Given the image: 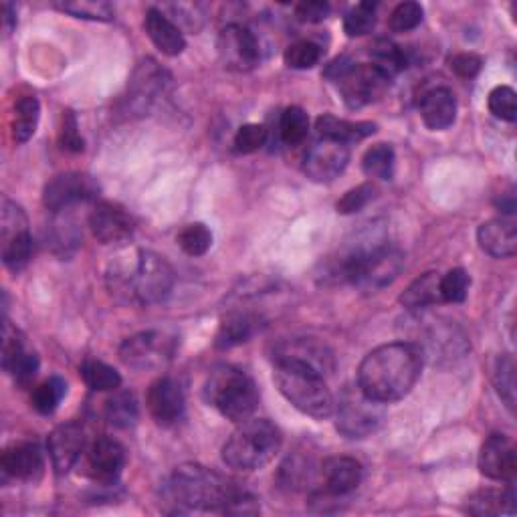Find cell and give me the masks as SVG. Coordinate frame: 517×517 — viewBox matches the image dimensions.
<instances>
[{"label": "cell", "instance_id": "obj_11", "mask_svg": "<svg viewBox=\"0 0 517 517\" xmlns=\"http://www.w3.org/2000/svg\"><path fill=\"white\" fill-rule=\"evenodd\" d=\"M275 366H291L314 372L322 378L336 370L334 352L316 338H283L271 346Z\"/></svg>", "mask_w": 517, "mask_h": 517}, {"label": "cell", "instance_id": "obj_27", "mask_svg": "<svg viewBox=\"0 0 517 517\" xmlns=\"http://www.w3.org/2000/svg\"><path fill=\"white\" fill-rule=\"evenodd\" d=\"M261 330V320L249 312H235L229 314L217 332V348L229 350L233 346L249 342Z\"/></svg>", "mask_w": 517, "mask_h": 517}, {"label": "cell", "instance_id": "obj_51", "mask_svg": "<svg viewBox=\"0 0 517 517\" xmlns=\"http://www.w3.org/2000/svg\"><path fill=\"white\" fill-rule=\"evenodd\" d=\"M483 67V59L475 53H459L451 59V69L463 77V79H473Z\"/></svg>", "mask_w": 517, "mask_h": 517}, {"label": "cell", "instance_id": "obj_35", "mask_svg": "<svg viewBox=\"0 0 517 517\" xmlns=\"http://www.w3.org/2000/svg\"><path fill=\"white\" fill-rule=\"evenodd\" d=\"M65 394H67V382L59 376H51L49 380L35 386L31 394V402L39 415H53L61 400L65 398Z\"/></svg>", "mask_w": 517, "mask_h": 517}, {"label": "cell", "instance_id": "obj_4", "mask_svg": "<svg viewBox=\"0 0 517 517\" xmlns=\"http://www.w3.org/2000/svg\"><path fill=\"white\" fill-rule=\"evenodd\" d=\"M204 402L227 421L243 423L253 417L259 404V390L249 374L235 366H217L202 386Z\"/></svg>", "mask_w": 517, "mask_h": 517}, {"label": "cell", "instance_id": "obj_36", "mask_svg": "<svg viewBox=\"0 0 517 517\" xmlns=\"http://www.w3.org/2000/svg\"><path fill=\"white\" fill-rule=\"evenodd\" d=\"M55 7L61 13H67L75 19L99 21V23H108L116 15L114 7L106 3V0H73V3H55Z\"/></svg>", "mask_w": 517, "mask_h": 517}, {"label": "cell", "instance_id": "obj_25", "mask_svg": "<svg viewBox=\"0 0 517 517\" xmlns=\"http://www.w3.org/2000/svg\"><path fill=\"white\" fill-rule=\"evenodd\" d=\"M479 247L495 257L509 259L517 251V227L513 219H493L479 227L477 231Z\"/></svg>", "mask_w": 517, "mask_h": 517}, {"label": "cell", "instance_id": "obj_10", "mask_svg": "<svg viewBox=\"0 0 517 517\" xmlns=\"http://www.w3.org/2000/svg\"><path fill=\"white\" fill-rule=\"evenodd\" d=\"M178 350V336L170 330L140 332L120 346V360L140 372L166 368Z\"/></svg>", "mask_w": 517, "mask_h": 517}, {"label": "cell", "instance_id": "obj_24", "mask_svg": "<svg viewBox=\"0 0 517 517\" xmlns=\"http://www.w3.org/2000/svg\"><path fill=\"white\" fill-rule=\"evenodd\" d=\"M421 116L429 130L443 132L455 124L457 99L449 87H435L421 99Z\"/></svg>", "mask_w": 517, "mask_h": 517}, {"label": "cell", "instance_id": "obj_8", "mask_svg": "<svg viewBox=\"0 0 517 517\" xmlns=\"http://www.w3.org/2000/svg\"><path fill=\"white\" fill-rule=\"evenodd\" d=\"M326 77L332 79L350 110H360L384 97L390 87V77L372 63H352L340 57L328 65Z\"/></svg>", "mask_w": 517, "mask_h": 517}, {"label": "cell", "instance_id": "obj_5", "mask_svg": "<svg viewBox=\"0 0 517 517\" xmlns=\"http://www.w3.org/2000/svg\"><path fill=\"white\" fill-rule=\"evenodd\" d=\"M283 435L269 419H247L223 447V461L237 471H257L281 451Z\"/></svg>", "mask_w": 517, "mask_h": 517}, {"label": "cell", "instance_id": "obj_16", "mask_svg": "<svg viewBox=\"0 0 517 517\" xmlns=\"http://www.w3.org/2000/svg\"><path fill=\"white\" fill-rule=\"evenodd\" d=\"M146 402L152 419L160 427H174L184 417V392L180 384L170 376H162L152 382V386L148 388Z\"/></svg>", "mask_w": 517, "mask_h": 517}, {"label": "cell", "instance_id": "obj_26", "mask_svg": "<svg viewBox=\"0 0 517 517\" xmlns=\"http://www.w3.org/2000/svg\"><path fill=\"white\" fill-rule=\"evenodd\" d=\"M146 33L150 41L168 57H176L186 49L182 31L158 9H150L144 19Z\"/></svg>", "mask_w": 517, "mask_h": 517}, {"label": "cell", "instance_id": "obj_48", "mask_svg": "<svg viewBox=\"0 0 517 517\" xmlns=\"http://www.w3.org/2000/svg\"><path fill=\"white\" fill-rule=\"evenodd\" d=\"M267 140V130L261 124H245L239 128L235 136V150L237 154H253L263 148Z\"/></svg>", "mask_w": 517, "mask_h": 517}, {"label": "cell", "instance_id": "obj_38", "mask_svg": "<svg viewBox=\"0 0 517 517\" xmlns=\"http://www.w3.org/2000/svg\"><path fill=\"white\" fill-rule=\"evenodd\" d=\"M279 134H281V140L287 146L301 144L307 138V134H309V116L301 108H297V106L287 108L281 114Z\"/></svg>", "mask_w": 517, "mask_h": 517}, {"label": "cell", "instance_id": "obj_44", "mask_svg": "<svg viewBox=\"0 0 517 517\" xmlns=\"http://www.w3.org/2000/svg\"><path fill=\"white\" fill-rule=\"evenodd\" d=\"M489 112L503 122H515L517 118V97L509 85H499L489 93Z\"/></svg>", "mask_w": 517, "mask_h": 517}, {"label": "cell", "instance_id": "obj_13", "mask_svg": "<svg viewBox=\"0 0 517 517\" xmlns=\"http://www.w3.org/2000/svg\"><path fill=\"white\" fill-rule=\"evenodd\" d=\"M99 192V184L83 172H65L55 176L43 190V204L51 213H61L73 204L93 200Z\"/></svg>", "mask_w": 517, "mask_h": 517}, {"label": "cell", "instance_id": "obj_46", "mask_svg": "<svg viewBox=\"0 0 517 517\" xmlns=\"http://www.w3.org/2000/svg\"><path fill=\"white\" fill-rule=\"evenodd\" d=\"M423 15H425V11L419 3H400L392 11L388 25L394 33H408L423 23Z\"/></svg>", "mask_w": 517, "mask_h": 517}, {"label": "cell", "instance_id": "obj_39", "mask_svg": "<svg viewBox=\"0 0 517 517\" xmlns=\"http://www.w3.org/2000/svg\"><path fill=\"white\" fill-rule=\"evenodd\" d=\"M180 249L190 257H200L213 247V233L202 223L186 225L178 235Z\"/></svg>", "mask_w": 517, "mask_h": 517}, {"label": "cell", "instance_id": "obj_21", "mask_svg": "<svg viewBox=\"0 0 517 517\" xmlns=\"http://www.w3.org/2000/svg\"><path fill=\"white\" fill-rule=\"evenodd\" d=\"M0 469H3L5 477L37 481L43 475L45 457L37 443H15L5 449Z\"/></svg>", "mask_w": 517, "mask_h": 517}, {"label": "cell", "instance_id": "obj_47", "mask_svg": "<svg viewBox=\"0 0 517 517\" xmlns=\"http://www.w3.org/2000/svg\"><path fill=\"white\" fill-rule=\"evenodd\" d=\"M376 196V186L372 184H360L352 190H348L336 204V209L340 215H354L360 213L364 206H368Z\"/></svg>", "mask_w": 517, "mask_h": 517}, {"label": "cell", "instance_id": "obj_2", "mask_svg": "<svg viewBox=\"0 0 517 517\" xmlns=\"http://www.w3.org/2000/svg\"><path fill=\"white\" fill-rule=\"evenodd\" d=\"M425 354L415 342H392L372 350L358 368V386L370 398L402 400L421 378Z\"/></svg>", "mask_w": 517, "mask_h": 517}, {"label": "cell", "instance_id": "obj_3", "mask_svg": "<svg viewBox=\"0 0 517 517\" xmlns=\"http://www.w3.org/2000/svg\"><path fill=\"white\" fill-rule=\"evenodd\" d=\"M108 289L122 301L140 305L164 303L176 283L172 265L152 251H128L118 255L106 273Z\"/></svg>", "mask_w": 517, "mask_h": 517}, {"label": "cell", "instance_id": "obj_19", "mask_svg": "<svg viewBox=\"0 0 517 517\" xmlns=\"http://www.w3.org/2000/svg\"><path fill=\"white\" fill-rule=\"evenodd\" d=\"M85 431L79 423L59 425L47 441L49 457L57 475H67L85 451Z\"/></svg>", "mask_w": 517, "mask_h": 517}, {"label": "cell", "instance_id": "obj_18", "mask_svg": "<svg viewBox=\"0 0 517 517\" xmlns=\"http://www.w3.org/2000/svg\"><path fill=\"white\" fill-rule=\"evenodd\" d=\"M3 368L21 386L31 384L39 372L37 354L27 350V344L21 332L13 328L9 320H5V332H3Z\"/></svg>", "mask_w": 517, "mask_h": 517}, {"label": "cell", "instance_id": "obj_50", "mask_svg": "<svg viewBox=\"0 0 517 517\" xmlns=\"http://www.w3.org/2000/svg\"><path fill=\"white\" fill-rule=\"evenodd\" d=\"M328 15H330V5L322 3V0H307V3H299L295 7V17L301 23H309V25L326 21Z\"/></svg>", "mask_w": 517, "mask_h": 517}, {"label": "cell", "instance_id": "obj_41", "mask_svg": "<svg viewBox=\"0 0 517 517\" xmlns=\"http://www.w3.org/2000/svg\"><path fill=\"white\" fill-rule=\"evenodd\" d=\"M31 253H33L31 233H23L9 241H3V261H5L7 269H11L15 273H19L27 267Z\"/></svg>", "mask_w": 517, "mask_h": 517}, {"label": "cell", "instance_id": "obj_20", "mask_svg": "<svg viewBox=\"0 0 517 517\" xmlns=\"http://www.w3.org/2000/svg\"><path fill=\"white\" fill-rule=\"evenodd\" d=\"M479 471L493 481H513L517 471L515 445L507 435H491L481 445Z\"/></svg>", "mask_w": 517, "mask_h": 517}, {"label": "cell", "instance_id": "obj_42", "mask_svg": "<svg viewBox=\"0 0 517 517\" xmlns=\"http://www.w3.org/2000/svg\"><path fill=\"white\" fill-rule=\"evenodd\" d=\"M376 27V5L360 3L344 17V31L348 37H364Z\"/></svg>", "mask_w": 517, "mask_h": 517}, {"label": "cell", "instance_id": "obj_45", "mask_svg": "<svg viewBox=\"0 0 517 517\" xmlns=\"http://www.w3.org/2000/svg\"><path fill=\"white\" fill-rule=\"evenodd\" d=\"M469 285H471V277L465 269L457 267L451 269L449 273H445L441 277V299L447 303H461L465 301L467 293H469Z\"/></svg>", "mask_w": 517, "mask_h": 517}, {"label": "cell", "instance_id": "obj_29", "mask_svg": "<svg viewBox=\"0 0 517 517\" xmlns=\"http://www.w3.org/2000/svg\"><path fill=\"white\" fill-rule=\"evenodd\" d=\"M316 130L320 138L342 142V144H354L360 142L372 134H376V124L370 122H348L336 116H320L316 122Z\"/></svg>", "mask_w": 517, "mask_h": 517}, {"label": "cell", "instance_id": "obj_52", "mask_svg": "<svg viewBox=\"0 0 517 517\" xmlns=\"http://www.w3.org/2000/svg\"><path fill=\"white\" fill-rule=\"evenodd\" d=\"M5 35H11L17 27V11L11 3H5Z\"/></svg>", "mask_w": 517, "mask_h": 517}, {"label": "cell", "instance_id": "obj_49", "mask_svg": "<svg viewBox=\"0 0 517 517\" xmlns=\"http://www.w3.org/2000/svg\"><path fill=\"white\" fill-rule=\"evenodd\" d=\"M59 144L63 150L67 152H83L85 142L79 134V126H77V118L73 112H63V122H61V130H59Z\"/></svg>", "mask_w": 517, "mask_h": 517}, {"label": "cell", "instance_id": "obj_12", "mask_svg": "<svg viewBox=\"0 0 517 517\" xmlns=\"http://www.w3.org/2000/svg\"><path fill=\"white\" fill-rule=\"evenodd\" d=\"M219 59L229 71L247 73L261 61L257 37L243 25H227L217 39Z\"/></svg>", "mask_w": 517, "mask_h": 517}, {"label": "cell", "instance_id": "obj_37", "mask_svg": "<svg viewBox=\"0 0 517 517\" xmlns=\"http://www.w3.org/2000/svg\"><path fill=\"white\" fill-rule=\"evenodd\" d=\"M106 417L118 429H130L138 421V402L132 392H116L106 404Z\"/></svg>", "mask_w": 517, "mask_h": 517}, {"label": "cell", "instance_id": "obj_43", "mask_svg": "<svg viewBox=\"0 0 517 517\" xmlns=\"http://www.w3.org/2000/svg\"><path fill=\"white\" fill-rule=\"evenodd\" d=\"M283 59L289 69H312L322 59V47L312 41H297L285 49Z\"/></svg>", "mask_w": 517, "mask_h": 517}, {"label": "cell", "instance_id": "obj_22", "mask_svg": "<svg viewBox=\"0 0 517 517\" xmlns=\"http://www.w3.org/2000/svg\"><path fill=\"white\" fill-rule=\"evenodd\" d=\"M320 473L326 493L336 497H344L356 491L364 477L362 465L352 457H330L324 461Z\"/></svg>", "mask_w": 517, "mask_h": 517}, {"label": "cell", "instance_id": "obj_1", "mask_svg": "<svg viewBox=\"0 0 517 517\" xmlns=\"http://www.w3.org/2000/svg\"><path fill=\"white\" fill-rule=\"evenodd\" d=\"M162 499L172 513L217 511L235 515L259 513L257 499L239 487L237 481L206 469L198 463H184L162 485Z\"/></svg>", "mask_w": 517, "mask_h": 517}, {"label": "cell", "instance_id": "obj_17", "mask_svg": "<svg viewBox=\"0 0 517 517\" xmlns=\"http://www.w3.org/2000/svg\"><path fill=\"white\" fill-rule=\"evenodd\" d=\"M85 455L87 475L103 485L116 483L126 467V449L108 437L97 439Z\"/></svg>", "mask_w": 517, "mask_h": 517}, {"label": "cell", "instance_id": "obj_14", "mask_svg": "<svg viewBox=\"0 0 517 517\" xmlns=\"http://www.w3.org/2000/svg\"><path fill=\"white\" fill-rule=\"evenodd\" d=\"M89 227L93 237L103 245H118L132 239L136 223L124 206L116 202H97L89 215Z\"/></svg>", "mask_w": 517, "mask_h": 517}, {"label": "cell", "instance_id": "obj_6", "mask_svg": "<svg viewBox=\"0 0 517 517\" xmlns=\"http://www.w3.org/2000/svg\"><path fill=\"white\" fill-rule=\"evenodd\" d=\"M404 267V257L396 247L380 241L376 245L358 247L348 253L338 269L336 275L340 281H348L368 291L382 289L390 285Z\"/></svg>", "mask_w": 517, "mask_h": 517}, {"label": "cell", "instance_id": "obj_23", "mask_svg": "<svg viewBox=\"0 0 517 517\" xmlns=\"http://www.w3.org/2000/svg\"><path fill=\"white\" fill-rule=\"evenodd\" d=\"M170 75L154 61L144 59L136 67L130 79V99L134 108H148L150 103L164 91Z\"/></svg>", "mask_w": 517, "mask_h": 517}, {"label": "cell", "instance_id": "obj_30", "mask_svg": "<svg viewBox=\"0 0 517 517\" xmlns=\"http://www.w3.org/2000/svg\"><path fill=\"white\" fill-rule=\"evenodd\" d=\"M467 511L475 515H495V513H515V489L509 481L503 493L499 491H479L467 501Z\"/></svg>", "mask_w": 517, "mask_h": 517}, {"label": "cell", "instance_id": "obj_28", "mask_svg": "<svg viewBox=\"0 0 517 517\" xmlns=\"http://www.w3.org/2000/svg\"><path fill=\"white\" fill-rule=\"evenodd\" d=\"M441 275L429 271L412 281L404 293L400 295V303L410 309V312H423L437 303H441Z\"/></svg>", "mask_w": 517, "mask_h": 517}, {"label": "cell", "instance_id": "obj_32", "mask_svg": "<svg viewBox=\"0 0 517 517\" xmlns=\"http://www.w3.org/2000/svg\"><path fill=\"white\" fill-rule=\"evenodd\" d=\"M370 55H372V65L382 69L390 79L394 73L404 71L410 65L408 49H404L392 41H386V39L376 41L374 47L370 49Z\"/></svg>", "mask_w": 517, "mask_h": 517}, {"label": "cell", "instance_id": "obj_33", "mask_svg": "<svg viewBox=\"0 0 517 517\" xmlns=\"http://www.w3.org/2000/svg\"><path fill=\"white\" fill-rule=\"evenodd\" d=\"M81 378L95 392H116L122 384L120 372L99 360H85L81 366Z\"/></svg>", "mask_w": 517, "mask_h": 517}, {"label": "cell", "instance_id": "obj_9", "mask_svg": "<svg viewBox=\"0 0 517 517\" xmlns=\"http://www.w3.org/2000/svg\"><path fill=\"white\" fill-rule=\"evenodd\" d=\"M334 415L340 435L346 439H366L382 427L386 408L382 402L364 394L360 386H346L334 406Z\"/></svg>", "mask_w": 517, "mask_h": 517}, {"label": "cell", "instance_id": "obj_34", "mask_svg": "<svg viewBox=\"0 0 517 517\" xmlns=\"http://www.w3.org/2000/svg\"><path fill=\"white\" fill-rule=\"evenodd\" d=\"M396 166V154L390 144H376L370 150H366L362 158V168L366 176L376 180H390L394 176Z\"/></svg>", "mask_w": 517, "mask_h": 517}, {"label": "cell", "instance_id": "obj_31", "mask_svg": "<svg viewBox=\"0 0 517 517\" xmlns=\"http://www.w3.org/2000/svg\"><path fill=\"white\" fill-rule=\"evenodd\" d=\"M41 118L39 99L33 95H25L15 103V118H13V138L17 144H25L37 132Z\"/></svg>", "mask_w": 517, "mask_h": 517}, {"label": "cell", "instance_id": "obj_40", "mask_svg": "<svg viewBox=\"0 0 517 517\" xmlns=\"http://www.w3.org/2000/svg\"><path fill=\"white\" fill-rule=\"evenodd\" d=\"M493 382L497 388V394L507 404L509 410L515 406V362L509 354H503L497 358L493 368Z\"/></svg>", "mask_w": 517, "mask_h": 517}, {"label": "cell", "instance_id": "obj_7", "mask_svg": "<svg viewBox=\"0 0 517 517\" xmlns=\"http://www.w3.org/2000/svg\"><path fill=\"white\" fill-rule=\"evenodd\" d=\"M273 380L287 402H291L305 417L324 421L334 415L336 400L326 384V378L301 368L275 366Z\"/></svg>", "mask_w": 517, "mask_h": 517}, {"label": "cell", "instance_id": "obj_15", "mask_svg": "<svg viewBox=\"0 0 517 517\" xmlns=\"http://www.w3.org/2000/svg\"><path fill=\"white\" fill-rule=\"evenodd\" d=\"M348 162H350L348 144L322 138L305 154L303 172L307 174V178L324 184V182L336 180L346 170Z\"/></svg>", "mask_w": 517, "mask_h": 517}]
</instances>
